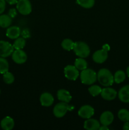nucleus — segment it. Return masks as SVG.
<instances>
[{"instance_id":"f257e3e1","label":"nucleus","mask_w":129,"mask_h":130,"mask_svg":"<svg viewBox=\"0 0 129 130\" xmlns=\"http://www.w3.org/2000/svg\"><path fill=\"white\" fill-rule=\"evenodd\" d=\"M97 79L100 85L108 87L110 86L114 83V76L110 70L107 69H101L97 74Z\"/></svg>"},{"instance_id":"f03ea898","label":"nucleus","mask_w":129,"mask_h":130,"mask_svg":"<svg viewBox=\"0 0 129 130\" xmlns=\"http://www.w3.org/2000/svg\"><path fill=\"white\" fill-rule=\"evenodd\" d=\"M81 82L86 85H93L97 80V73L91 69H85L80 74Z\"/></svg>"},{"instance_id":"7ed1b4c3","label":"nucleus","mask_w":129,"mask_h":130,"mask_svg":"<svg viewBox=\"0 0 129 130\" xmlns=\"http://www.w3.org/2000/svg\"><path fill=\"white\" fill-rule=\"evenodd\" d=\"M73 50L76 55L81 58H86L90 54V48L88 44L83 41H77L75 43Z\"/></svg>"},{"instance_id":"20e7f679","label":"nucleus","mask_w":129,"mask_h":130,"mask_svg":"<svg viewBox=\"0 0 129 130\" xmlns=\"http://www.w3.org/2000/svg\"><path fill=\"white\" fill-rule=\"evenodd\" d=\"M73 109V107H71L68 104V103L61 102L57 104L53 109V114L56 118H61L65 116L68 110H72Z\"/></svg>"},{"instance_id":"39448f33","label":"nucleus","mask_w":129,"mask_h":130,"mask_svg":"<svg viewBox=\"0 0 129 130\" xmlns=\"http://www.w3.org/2000/svg\"><path fill=\"white\" fill-rule=\"evenodd\" d=\"M32 5L29 0H18L16 3V10L23 15H29L32 12Z\"/></svg>"},{"instance_id":"423d86ee","label":"nucleus","mask_w":129,"mask_h":130,"mask_svg":"<svg viewBox=\"0 0 129 130\" xmlns=\"http://www.w3.org/2000/svg\"><path fill=\"white\" fill-rule=\"evenodd\" d=\"M13 51V44L6 41H0V57L6 58L11 55Z\"/></svg>"},{"instance_id":"0eeeda50","label":"nucleus","mask_w":129,"mask_h":130,"mask_svg":"<svg viewBox=\"0 0 129 130\" xmlns=\"http://www.w3.org/2000/svg\"><path fill=\"white\" fill-rule=\"evenodd\" d=\"M64 76L68 79L71 81H75L79 76V71L75 66L68 65L64 68Z\"/></svg>"},{"instance_id":"6e6552de","label":"nucleus","mask_w":129,"mask_h":130,"mask_svg":"<svg viewBox=\"0 0 129 130\" xmlns=\"http://www.w3.org/2000/svg\"><path fill=\"white\" fill-rule=\"evenodd\" d=\"M11 58L14 62L17 64H22L27 60V55L26 53L22 49L15 50L11 54Z\"/></svg>"},{"instance_id":"1a4fd4ad","label":"nucleus","mask_w":129,"mask_h":130,"mask_svg":"<svg viewBox=\"0 0 129 130\" xmlns=\"http://www.w3.org/2000/svg\"><path fill=\"white\" fill-rule=\"evenodd\" d=\"M100 95L104 100H107V101H111L116 99L118 93L117 91L115 89L110 88V86H108V87L102 89V91H101Z\"/></svg>"},{"instance_id":"9d476101","label":"nucleus","mask_w":129,"mask_h":130,"mask_svg":"<svg viewBox=\"0 0 129 130\" xmlns=\"http://www.w3.org/2000/svg\"><path fill=\"white\" fill-rule=\"evenodd\" d=\"M94 114V109L89 105H82L78 111V115L83 119H89Z\"/></svg>"},{"instance_id":"9b49d317","label":"nucleus","mask_w":129,"mask_h":130,"mask_svg":"<svg viewBox=\"0 0 129 130\" xmlns=\"http://www.w3.org/2000/svg\"><path fill=\"white\" fill-rule=\"evenodd\" d=\"M108 57V52L103 49L97 50L92 55V59L94 62L97 63H104L107 60Z\"/></svg>"},{"instance_id":"f8f14e48","label":"nucleus","mask_w":129,"mask_h":130,"mask_svg":"<svg viewBox=\"0 0 129 130\" xmlns=\"http://www.w3.org/2000/svg\"><path fill=\"white\" fill-rule=\"evenodd\" d=\"M40 104L43 107H50L54 103V97L53 95L48 92H44L42 93L40 96Z\"/></svg>"},{"instance_id":"ddd939ff","label":"nucleus","mask_w":129,"mask_h":130,"mask_svg":"<svg viewBox=\"0 0 129 130\" xmlns=\"http://www.w3.org/2000/svg\"><path fill=\"white\" fill-rule=\"evenodd\" d=\"M100 123L102 125L107 126H108L109 125L113 123L114 120V115L111 112L108 111H104L101 114V116H100Z\"/></svg>"},{"instance_id":"4468645a","label":"nucleus","mask_w":129,"mask_h":130,"mask_svg":"<svg viewBox=\"0 0 129 130\" xmlns=\"http://www.w3.org/2000/svg\"><path fill=\"white\" fill-rule=\"evenodd\" d=\"M100 127V122L96 119H87L83 123V128L87 130H97Z\"/></svg>"},{"instance_id":"2eb2a0df","label":"nucleus","mask_w":129,"mask_h":130,"mask_svg":"<svg viewBox=\"0 0 129 130\" xmlns=\"http://www.w3.org/2000/svg\"><path fill=\"white\" fill-rule=\"evenodd\" d=\"M57 97L59 101L68 103V104L72 99L70 93L68 90H64V89H61L58 90L57 92Z\"/></svg>"},{"instance_id":"dca6fc26","label":"nucleus","mask_w":129,"mask_h":130,"mask_svg":"<svg viewBox=\"0 0 129 130\" xmlns=\"http://www.w3.org/2000/svg\"><path fill=\"white\" fill-rule=\"evenodd\" d=\"M21 34V30L17 26H11L8 27L6 32V36L11 39H15Z\"/></svg>"},{"instance_id":"f3484780","label":"nucleus","mask_w":129,"mask_h":130,"mask_svg":"<svg viewBox=\"0 0 129 130\" xmlns=\"http://www.w3.org/2000/svg\"><path fill=\"white\" fill-rule=\"evenodd\" d=\"M119 99L124 103H129V85L123 86L118 93Z\"/></svg>"},{"instance_id":"a211bd4d","label":"nucleus","mask_w":129,"mask_h":130,"mask_svg":"<svg viewBox=\"0 0 129 130\" xmlns=\"http://www.w3.org/2000/svg\"><path fill=\"white\" fill-rule=\"evenodd\" d=\"M0 125L3 129L11 130L15 126V121L10 116H6L1 121Z\"/></svg>"},{"instance_id":"6ab92c4d","label":"nucleus","mask_w":129,"mask_h":130,"mask_svg":"<svg viewBox=\"0 0 129 130\" xmlns=\"http://www.w3.org/2000/svg\"><path fill=\"white\" fill-rule=\"evenodd\" d=\"M12 22V19L6 14L0 15V27L2 28H8Z\"/></svg>"},{"instance_id":"aec40b11","label":"nucleus","mask_w":129,"mask_h":130,"mask_svg":"<svg viewBox=\"0 0 129 130\" xmlns=\"http://www.w3.org/2000/svg\"><path fill=\"white\" fill-rule=\"evenodd\" d=\"M74 64V66L78 71H82L87 68V62L84 59V58L79 57V58H77L75 61Z\"/></svg>"},{"instance_id":"412c9836","label":"nucleus","mask_w":129,"mask_h":130,"mask_svg":"<svg viewBox=\"0 0 129 130\" xmlns=\"http://www.w3.org/2000/svg\"><path fill=\"white\" fill-rule=\"evenodd\" d=\"M114 82L117 84H120L121 83L123 82L126 78V74L124 71L121 70H118L115 72L114 75Z\"/></svg>"},{"instance_id":"4be33fe9","label":"nucleus","mask_w":129,"mask_h":130,"mask_svg":"<svg viewBox=\"0 0 129 130\" xmlns=\"http://www.w3.org/2000/svg\"><path fill=\"white\" fill-rule=\"evenodd\" d=\"M25 44H26V41H25V38L18 37V38L15 39L13 46L14 49L20 50L23 49L25 47Z\"/></svg>"},{"instance_id":"5701e85b","label":"nucleus","mask_w":129,"mask_h":130,"mask_svg":"<svg viewBox=\"0 0 129 130\" xmlns=\"http://www.w3.org/2000/svg\"><path fill=\"white\" fill-rule=\"evenodd\" d=\"M77 3L84 8H91L95 4V0H77Z\"/></svg>"},{"instance_id":"b1692460","label":"nucleus","mask_w":129,"mask_h":130,"mask_svg":"<svg viewBox=\"0 0 129 130\" xmlns=\"http://www.w3.org/2000/svg\"><path fill=\"white\" fill-rule=\"evenodd\" d=\"M75 43L70 39H64L61 42V47L67 51H70L73 49V46H74Z\"/></svg>"},{"instance_id":"393cba45","label":"nucleus","mask_w":129,"mask_h":130,"mask_svg":"<svg viewBox=\"0 0 129 130\" xmlns=\"http://www.w3.org/2000/svg\"><path fill=\"white\" fill-rule=\"evenodd\" d=\"M9 63L7 60L4 57H0V74H3L4 73L8 71Z\"/></svg>"},{"instance_id":"a878e982","label":"nucleus","mask_w":129,"mask_h":130,"mask_svg":"<svg viewBox=\"0 0 129 130\" xmlns=\"http://www.w3.org/2000/svg\"><path fill=\"white\" fill-rule=\"evenodd\" d=\"M118 117L122 121H129V110L126 109H120L118 112Z\"/></svg>"},{"instance_id":"bb28decb","label":"nucleus","mask_w":129,"mask_h":130,"mask_svg":"<svg viewBox=\"0 0 129 130\" xmlns=\"http://www.w3.org/2000/svg\"><path fill=\"white\" fill-rule=\"evenodd\" d=\"M88 90L92 96H97L101 94L102 88L98 85H92L89 88Z\"/></svg>"},{"instance_id":"cd10ccee","label":"nucleus","mask_w":129,"mask_h":130,"mask_svg":"<svg viewBox=\"0 0 129 130\" xmlns=\"http://www.w3.org/2000/svg\"><path fill=\"white\" fill-rule=\"evenodd\" d=\"M3 79L4 82L6 84H7V85H11L15 81L14 75L11 72H8V71H7L6 72L3 74Z\"/></svg>"},{"instance_id":"c85d7f7f","label":"nucleus","mask_w":129,"mask_h":130,"mask_svg":"<svg viewBox=\"0 0 129 130\" xmlns=\"http://www.w3.org/2000/svg\"><path fill=\"white\" fill-rule=\"evenodd\" d=\"M6 3L5 0H0V15L5 11L6 8Z\"/></svg>"},{"instance_id":"c756f323","label":"nucleus","mask_w":129,"mask_h":130,"mask_svg":"<svg viewBox=\"0 0 129 130\" xmlns=\"http://www.w3.org/2000/svg\"><path fill=\"white\" fill-rule=\"evenodd\" d=\"M16 10H16V9L15 8L10 9V10H9L8 14V15L11 19H13V18H15V17L16 16V15H17V11H16Z\"/></svg>"},{"instance_id":"7c9ffc66","label":"nucleus","mask_w":129,"mask_h":130,"mask_svg":"<svg viewBox=\"0 0 129 130\" xmlns=\"http://www.w3.org/2000/svg\"><path fill=\"white\" fill-rule=\"evenodd\" d=\"M21 34L22 35V36L24 37V38H27L30 37V32L27 29H25L22 31V32H21Z\"/></svg>"},{"instance_id":"2f4dec72","label":"nucleus","mask_w":129,"mask_h":130,"mask_svg":"<svg viewBox=\"0 0 129 130\" xmlns=\"http://www.w3.org/2000/svg\"><path fill=\"white\" fill-rule=\"evenodd\" d=\"M6 1V2L7 3H8L9 5H15V4H16V3L18 2V0H5Z\"/></svg>"},{"instance_id":"473e14b6","label":"nucleus","mask_w":129,"mask_h":130,"mask_svg":"<svg viewBox=\"0 0 129 130\" xmlns=\"http://www.w3.org/2000/svg\"><path fill=\"white\" fill-rule=\"evenodd\" d=\"M123 129L124 130H129V121L125 122V124H123Z\"/></svg>"},{"instance_id":"72a5a7b5","label":"nucleus","mask_w":129,"mask_h":130,"mask_svg":"<svg viewBox=\"0 0 129 130\" xmlns=\"http://www.w3.org/2000/svg\"><path fill=\"white\" fill-rule=\"evenodd\" d=\"M102 49L104 50L106 52H108V51L110 50V46H109L108 44H104L102 46Z\"/></svg>"},{"instance_id":"f704fd0d","label":"nucleus","mask_w":129,"mask_h":130,"mask_svg":"<svg viewBox=\"0 0 129 130\" xmlns=\"http://www.w3.org/2000/svg\"><path fill=\"white\" fill-rule=\"evenodd\" d=\"M99 130H108L109 128H108L107 126L102 125V126H100V127L99 128Z\"/></svg>"},{"instance_id":"c9c22d12","label":"nucleus","mask_w":129,"mask_h":130,"mask_svg":"<svg viewBox=\"0 0 129 130\" xmlns=\"http://www.w3.org/2000/svg\"><path fill=\"white\" fill-rule=\"evenodd\" d=\"M126 74H127L128 77H129V66L126 68Z\"/></svg>"},{"instance_id":"e433bc0d","label":"nucleus","mask_w":129,"mask_h":130,"mask_svg":"<svg viewBox=\"0 0 129 130\" xmlns=\"http://www.w3.org/2000/svg\"><path fill=\"white\" fill-rule=\"evenodd\" d=\"M0 94H1V90H0Z\"/></svg>"}]
</instances>
